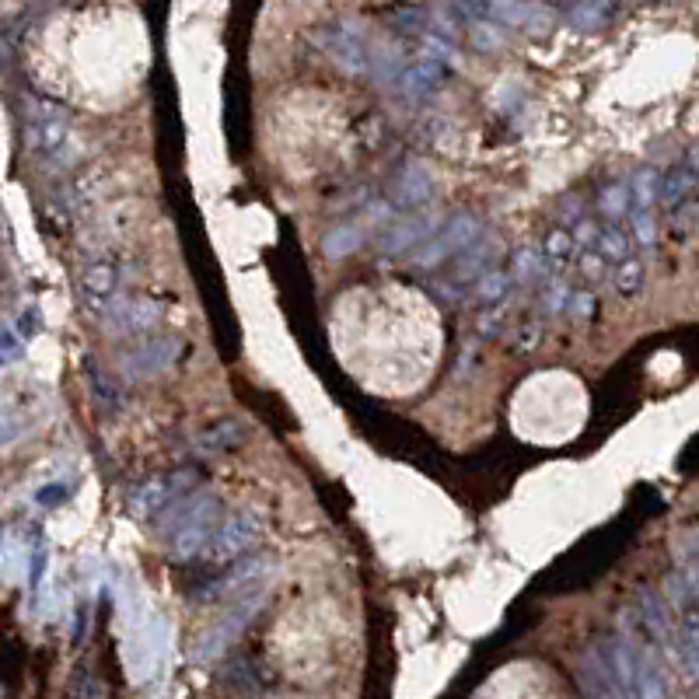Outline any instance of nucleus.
I'll return each instance as SVG.
<instances>
[{
	"label": "nucleus",
	"instance_id": "f257e3e1",
	"mask_svg": "<svg viewBox=\"0 0 699 699\" xmlns=\"http://www.w3.org/2000/svg\"><path fill=\"white\" fill-rule=\"evenodd\" d=\"M221 521H224V511H221L217 493L196 490V493L179 497L175 504H168L154 525H158V535L165 539L168 556L186 563V560L203 556V549L210 546V539H214Z\"/></svg>",
	"mask_w": 699,
	"mask_h": 699
},
{
	"label": "nucleus",
	"instance_id": "f03ea898",
	"mask_svg": "<svg viewBox=\"0 0 699 699\" xmlns=\"http://www.w3.org/2000/svg\"><path fill=\"white\" fill-rule=\"evenodd\" d=\"M21 140H25V151L46 165L63 168L74 161V137H70L67 116L39 98H21Z\"/></svg>",
	"mask_w": 699,
	"mask_h": 699
},
{
	"label": "nucleus",
	"instance_id": "7ed1b4c3",
	"mask_svg": "<svg viewBox=\"0 0 699 699\" xmlns=\"http://www.w3.org/2000/svg\"><path fill=\"white\" fill-rule=\"evenodd\" d=\"M263 602H266V584H256V588H249L238 598H231L224 616L200 637V644H196V658L210 661V658H217V654L228 651V647L245 633V626L256 619V612L263 609Z\"/></svg>",
	"mask_w": 699,
	"mask_h": 699
},
{
	"label": "nucleus",
	"instance_id": "20e7f679",
	"mask_svg": "<svg viewBox=\"0 0 699 699\" xmlns=\"http://www.w3.org/2000/svg\"><path fill=\"white\" fill-rule=\"evenodd\" d=\"M479 238H483V224H479L476 214H469V210L451 214L448 221L441 224V231H437L423 249H416L413 266L416 270H434V266L448 263V259H458L469 245H476Z\"/></svg>",
	"mask_w": 699,
	"mask_h": 699
},
{
	"label": "nucleus",
	"instance_id": "39448f33",
	"mask_svg": "<svg viewBox=\"0 0 699 699\" xmlns=\"http://www.w3.org/2000/svg\"><path fill=\"white\" fill-rule=\"evenodd\" d=\"M259 532H263V521H259L256 511L242 507V511H231L228 518L217 525L210 546L203 549V560L207 563H235L249 553L259 542Z\"/></svg>",
	"mask_w": 699,
	"mask_h": 699
},
{
	"label": "nucleus",
	"instance_id": "423d86ee",
	"mask_svg": "<svg viewBox=\"0 0 699 699\" xmlns=\"http://www.w3.org/2000/svg\"><path fill=\"white\" fill-rule=\"evenodd\" d=\"M182 357V343L175 336H154V340L133 343L126 353H119V374L123 381L137 385V381H151L158 374L172 371L175 360Z\"/></svg>",
	"mask_w": 699,
	"mask_h": 699
},
{
	"label": "nucleus",
	"instance_id": "0eeeda50",
	"mask_svg": "<svg viewBox=\"0 0 699 699\" xmlns=\"http://www.w3.org/2000/svg\"><path fill=\"white\" fill-rule=\"evenodd\" d=\"M119 287H123V270H119V263L109 256H91L88 263L81 266V273H77V291H81L84 308H88L95 319H102V315L123 298Z\"/></svg>",
	"mask_w": 699,
	"mask_h": 699
},
{
	"label": "nucleus",
	"instance_id": "6e6552de",
	"mask_svg": "<svg viewBox=\"0 0 699 699\" xmlns=\"http://www.w3.org/2000/svg\"><path fill=\"white\" fill-rule=\"evenodd\" d=\"M193 472H168V476H154V479H144V483H137L130 490V497H126V504H130V514L140 521H158L161 511H165L168 504H175L179 497H186V490L193 486Z\"/></svg>",
	"mask_w": 699,
	"mask_h": 699
},
{
	"label": "nucleus",
	"instance_id": "1a4fd4ad",
	"mask_svg": "<svg viewBox=\"0 0 699 699\" xmlns=\"http://www.w3.org/2000/svg\"><path fill=\"white\" fill-rule=\"evenodd\" d=\"M437 231H441V214L423 207L409 217L388 221L385 228L378 231V252L381 256H402V252H409V249H423Z\"/></svg>",
	"mask_w": 699,
	"mask_h": 699
},
{
	"label": "nucleus",
	"instance_id": "9d476101",
	"mask_svg": "<svg viewBox=\"0 0 699 699\" xmlns=\"http://www.w3.org/2000/svg\"><path fill=\"white\" fill-rule=\"evenodd\" d=\"M430 200H434V175H430V168L420 158L399 161V168L388 179V203L395 210H413L416 214L420 207H430Z\"/></svg>",
	"mask_w": 699,
	"mask_h": 699
},
{
	"label": "nucleus",
	"instance_id": "9b49d317",
	"mask_svg": "<svg viewBox=\"0 0 699 699\" xmlns=\"http://www.w3.org/2000/svg\"><path fill=\"white\" fill-rule=\"evenodd\" d=\"M326 49L336 60V67L347 70V74H367L371 67V42H367L364 28L357 21H336L326 32Z\"/></svg>",
	"mask_w": 699,
	"mask_h": 699
},
{
	"label": "nucleus",
	"instance_id": "f8f14e48",
	"mask_svg": "<svg viewBox=\"0 0 699 699\" xmlns=\"http://www.w3.org/2000/svg\"><path fill=\"white\" fill-rule=\"evenodd\" d=\"M270 567H273L270 556L235 560L228 570H224V574L210 577V581L200 588V595H193V598H200V602H210V598H224V595H228V598H238L242 591H249V588H256V584H263V577L270 574Z\"/></svg>",
	"mask_w": 699,
	"mask_h": 699
},
{
	"label": "nucleus",
	"instance_id": "ddd939ff",
	"mask_svg": "<svg viewBox=\"0 0 699 699\" xmlns=\"http://www.w3.org/2000/svg\"><path fill=\"white\" fill-rule=\"evenodd\" d=\"M102 326L116 340H130V336H144L158 326V308L137 298H119L109 312L102 315Z\"/></svg>",
	"mask_w": 699,
	"mask_h": 699
},
{
	"label": "nucleus",
	"instance_id": "4468645a",
	"mask_svg": "<svg viewBox=\"0 0 699 699\" xmlns=\"http://www.w3.org/2000/svg\"><path fill=\"white\" fill-rule=\"evenodd\" d=\"M490 21H497L500 28L542 35L553 28V11L539 0H490Z\"/></svg>",
	"mask_w": 699,
	"mask_h": 699
},
{
	"label": "nucleus",
	"instance_id": "2eb2a0df",
	"mask_svg": "<svg viewBox=\"0 0 699 699\" xmlns=\"http://www.w3.org/2000/svg\"><path fill=\"white\" fill-rule=\"evenodd\" d=\"M577 679H581L584 693L591 699H630V693L623 689L619 675L612 672V665L605 661L602 647H588L577 661Z\"/></svg>",
	"mask_w": 699,
	"mask_h": 699
},
{
	"label": "nucleus",
	"instance_id": "dca6fc26",
	"mask_svg": "<svg viewBox=\"0 0 699 699\" xmlns=\"http://www.w3.org/2000/svg\"><path fill=\"white\" fill-rule=\"evenodd\" d=\"M444 70L448 67H441V63H434V60H416L402 70V77L395 81V91H399L406 102H423V98H430L441 88Z\"/></svg>",
	"mask_w": 699,
	"mask_h": 699
},
{
	"label": "nucleus",
	"instance_id": "f3484780",
	"mask_svg": "<svg viewBox=\"0 0 699 699\" xmlns=\"http://www.w3.org/2000/svg\"><path fill=\"white\" fill-rule=\"evenodd\" d=\"M242 441H245L242 423H238V420H217V423H210V427L200 430V437L193 441V448L200 451L203 458H217V455L235 451Z\"/></svg>",
	"mask_w": 699,
	"mask_h": 699
},
{
	"label": "nucleus",
	"instance_id": "a211bd4d",
	"mask_svg": "<svg viewBox=\"0 0 699 699\" xmlns=\"http://www.w3.org/2000/svg\"><path fill=\"white\" fill-rule=\"evenodd\" d=\"M514 277H511V270H490L483 280H479L476 287H472V305H479V308H497V305H507L511 301V294H514Z\"/></svg>",
	"mask_w": 699,
	"mask_h": 699
},
{
	"label": "nucleus",
	"instance_id": "6ab92c4d",
	"mask_svg": "<svg viewBox=\"0 0 699 699\" xmlns=\"http://www.w3.org/2000/svg\"><path fill=\"white\" fill-rule=\"evenodd\" d=\"M598 210H602V217L609 224H623L630 221L633 214V189L630 182H605L602 193H598Z\"/></svg>",
	"mask_w": 699,
	"mask_h": 699
},
{
	"label": "nucleus",
	"instance_id": "aec40b11",
	"mask_svg": "<svg viewBox=\"0 0 699 699\" xmlns=\"http://www.w3.org/2000/svg\"><path fill=\"white\" fill-rule=\"evenodd\" d=\"M511 277L514 284L521 287H532V284H546V280H553V266L546 263V256H542L539 249H521L518 256H514L511 263Z\"/></svg>",
	"mask_w": 699,
	"mask_h": 699
},
{
	"label": "nucleus",
	"instance_id": "412c9836",
	"mask_svg": "<svg viewBox=\"0 0 699 699\" xmlns=\"http://www.w3.org/2000/svg\"><path fill=\"white\" fill-rule=\"evenodd\" d=\"M609 284H612V291H616L619 298H637V294L644 291V284H647V266L640 263L637 256L623 259V263H616L609 270Z\"/></svg>",
	"mask_w": 699,
	"mask_h": 699
},
{
	"label": "nucleus",
	"instance_id": "4be33fe9",
	"mask_svg": "<svg viewBox=\"0 0 699 699\" xmlns=\"http://www.w3.org/2000/svg\"><path fill=\"white\" fill-rule=\"evenodd\" d=\"M598 252L609 259V266L623 263V259L633 256V235H630V231H623V224L605 221L602 231H598Z\"/></svg>",
	"mask_w": 699,
	"mask_h": 699
},
{
	"label": "nucleus",
	"instance_id": "5701e85b",
	"mask_svg": "<svg viewBox=\"0 0 699 699\" xmlns=\"http://www.w3.org/2000/svg\"><path fill=\"white\" fill-rule=\"evenodd\" d=\"M630 189H633V207L654 210L661 203V172L658 168H640V172H633Z\"/></svg>",
	"mask_w": 699,
	"mask_h": 699
},
{
	"label": "nucleus",
	"instance_id": "b1692460",
	"mask_svg": "<svg viewBox=\"0 0 699 699\" xmlns=\"http://www.w3.org/2000/svg\"><path fill=\"white\" fill-rule=\"evenodd\" d=\"M364 224H340V228L326 231V238H322V252H326L329 259H343L350 256L353 249L360 245V238H364Z\"/></svg>",
	"mask_w": 699,
	"mask_h": 699
},
{
	"label": "nucleus",
	"instance_id": "393cba45",
	"mask_svg": "<svg viewBox=\"0 0 699 699\" xmlns=\"http://www.w3.org/2000/svg\"><path fill=\"white\" fill-rule=\"evenodd\" d=\"M542 256H546V263L553 266V273H560L563 266L570 263V259H577V242H574V235H570L567 228L549 231V238L542 242Z\"/></svg>",
	"mask_w": 699,
	"mask_h": 699
},
{
	"label": "nucleus",
	"instance_id": "a878e982",
	"mask_svg": "<svg viewBox=\"0 0 699 699\" xmlns=\"http://www.w3.org/2000/svg\"><path fill=\"white\" fill-rule=\"evenodd\" d=\"M630 235H633V245H637V249L654 252V245H658V217H654V210H637V207H633Z\"/></svg>",
	"mask_w": 699,
	"mask_h": 699
},
{
	"label": "nucleus",
	"instance_id": "bb28decb",
	"mask_svg": "<svg viewBox=\"0 0 699 699\" xmlns=\"http://www.w3.org/2000/svg\"><path fill=\"white\" fill-rule=\"evenodd\" d=\"M609 11H612V0H574L570 21H574L577 28H598V25H605Z\"/></svg>",
	"mask_w": 699,
	"mask_h": 699
},
{
	"label": "nucleus",
	"instance_id": "cd10ccee",
	"mask_svg": "<svg viewBox=\"0 0 699 699\" xmlns=\"http://www.w3.org/2000/svg\"><path fill=\"white\" fill-rule=\"evenodd\" d=\"M570 298H574V291H570V287H567V280L553 277V280H546V284H542L539 308H542V312H546V315H567Z\"/></svg>",
	"mask_w": 699,
	"mask_h": 699
},
{
	"label": "nucleus",
	"instance_id": "c85d7f7f",
	"mask_svg": "<svg viewBox=\"0 0 699 699\" xmlns=\"http://www.w3.org/2000/svg\"><path fill=\"white\" fill-rule=\"evenodd\" d=\"M577 270H581V277L588 280V284H598V280H609L612 266L598 249H581L577 252Z\"/></svg>",
	"mask_w": 699,
	"mask_h": 699
},
{
	"label": "nucleus",
	"instance_id": "c756f323",
	"mask_svg": "<svg viewBox=\"0 0 699 699\" xmlns=\"http://www.w3.org/2000/svg\"><path fill=\"white\" fill-rule=\"evenodd\" d=\"M469 35H472V46L483 49V53L504 46V28H500L497 21H479V25L469 28Z\"/></svg>",
	"mask_w": 699,
	"mask_h": 699
},
{
	"label": "nucleus",
	"instance_id": "7c9ffc66",
	"mask_svg": "<svg viewBox=\"0 0 699 699\" xmlns=\"http://www.w3.org/2000/svg\"><path fill=\"white\" fill-rule=\"evenodd\" d=\"M88 381H91V392H95V399L102 402L105 409H116V406H119V392H116V385H112V381L105 378L102 367L88 364Z\"/></svg>",
	"mask_w": 699,
	"mask_h": 699
},
{
	"label": "nucleus",
	"instance_id": "2f4dec72",
	"mask_svg": "<svg viewBox=\"0 0 699 699\" xmlns=\"http://www.w3.org/2000/svg\"><path fill=\"white\" fill-rule=\"evenodd\" d=\"M679 556H682V567H679L682 577H686V584L693 588V595L699 598V539L682 542Z\"/></svg>",
	"mask_w": 699,
	"mask_h": 699
},
{
	"label": "nucleus",
	"instance_id": "473e14b6",
	"mask_svg": "<svg viewBox=\"0 0 699 699\" xmlns=\"http://www.w3.org/2000/svg\"><path fill=\"white\" fill-rule=\"evenodd\" d=\"M504 308H507V305L479 308V315H476V333L483 336V340H497V336L504 333Z\"/></svg>",
	"mask_w": 699,
	"mask_h": 699
},
{
	"label": "nucleus",
	"instance_id": "72a5a7b5",
	"mask_svg": "<svg viewBox=\"0 0 699 699\" xmlns=\"http://www.w3.org/2000/svg\"><path fill=\"white\" fill-rule=\"evenodd\" d=\"M542 347V322L525 319L514 329V353H532Z\"/></svg>",
	"mask_w": 699,
	"mask_h": 699
},
{
	"label": "nucleus",
	"instance_id": "f704fd0d",
	"mask_svg": "<svg viewBox=\"0 0 699 699\" xmlns=\"http://www.w3.org/2000/svg\"><path fill=\"white\" fill-rule=\"evenodd\" d=\"M567 315H570V322H588L591 315H595V294L574 291V298H570V305H567Z\"/></svg>",
	"mask_w": 699,
	"mask_h": 699
},
{
	"label": "nucleus",
	"instance_id": "c9c22d12",
	"mask_svg": "<svg viewBox=\"0 0 699 699\" xmlns=\"http://www.w3.org/2000/svg\"><path fill=\"white\" fill-rule=\"evenodd\" d=\"M556 217H560V228H567V231H574L577 224L584 221V203L577 200V196H567V200L560 203V210H556Z\"/></svg>",
	"mask_w": 699,
	"mask_h": 699
},
{
	"label": "nucleus",
	"instance_id": "e433bc0d",
	"mask_svg": "<svg viewBox=\"0 0 699 699\" xmlns=\"http://www.w3.org/2000/svg\"><path fill=\"white\" fill-rule=\"evenodd\" d=\"M70 490H74V483H70V479H63L60 486H56V483H53V486H46V490H42L35 500H39V504H46V507H53V504H60V500H67V497H70Z\"/></svg>",
	"mask_w": 699,
	"mask_h": 699
},
{
	"label": "nucleus",
	"instance_id": "4c0bfd02",
	"mask_svg": "<svg viewBox=\"0 0 699 699\" xmlns=\"http://www.w3.org/2000/svg\"><path fill=\"white\" fill-rule=\"evenodd\" d=\"M21 340H25V336H21L18 329H14V322L7 319L4 322V360H7V364H11V360L21 353Z\"/></svg>",
	"mask_w": 699,
	"mask_h": 699
},
{
	"label": "nucleus",
	"instance_id": "58836bf2",
	"mask_svg": "<svg viewBox=\"0 0 699 699\" xmlns=\"http://www.w3.org/2000/svg\"><path fill=\"white\" fill-rule=\"evenodd\" d=\"M476 360H479V347H476V343H469V347L462 350V357H458V367H455L458 378H465V374L472 371V364H476Z\"/></svg>",
	"mask_w": 699,
	"mask_h": 699
}]
</instances>
